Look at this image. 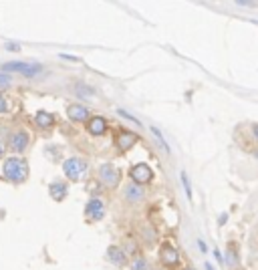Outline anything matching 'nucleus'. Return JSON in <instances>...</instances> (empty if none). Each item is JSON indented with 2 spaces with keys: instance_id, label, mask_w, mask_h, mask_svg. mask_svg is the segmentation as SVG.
<instances>
[{
  "instance_id": "6",
  "label": "nucleus",
  "mask_w": 258,
  "mask_h": 270,
  "mask_svg": "<svg viewBox=\"0 0 258 270\" xmlns=\"http://www.w3.org/2000/svg\"><path fill=\"white\" fill-rule=\"evenodd\" d=\"M152 178H154V174H152V170H149L145 163H137L135 168L131 170V180H133V183L143 185V183H147V181H152Z\"/></svg>"
},
{
  "instance_id": "23",
  "label": "nucleus",
  "mask_w": 258,
  "mask_h": 270,
  "mask_svg": "<svg viewBox=\"0 0 258 270\" xmlns=\"http://www.w3.org/2000/svg\"><path fill=\"white\" fill-rule=\"evenodd\" d=\"M186 270H194V268H186Z\"/></svg>"
},
{
  "instance_id": "21",
  "label": "nucleus",
  "mask_w": 258,
  "mask_h": 270,
  "mask_svg": "<svg viewBox=\"0 0 258 270\" xmlns=\"http://www.w3.org/2000/svg\"><path fill=\"white\" fill-rule=\"evenodd\" d=\"M206 268H208V270H214V266H210V262H206Z\"/></svg>"
},
{
  "instance_id": "7",
  "label": "nucleus",
  "mask_w": 258,
  "mask_h": 270,
  "mask_svg": "<svg viewBox=\"0 0 258 270\" xmlns=\"http://www.w3.org/2000/svg\"><path fill=\"white\" fill-rule=\"evenodd\" d=\"M103 214H105L103 202H101V200H97V198H93V200L87 204V208H85V216H87V220H91V222L101 220V218H103Z\"/></svg>"
},
{
  "instance_id": "17",
  "label": "nucleus",
  "mask_w": 258,
  "mask_h": 270,
  "mask_svg": "<svg viewBox=\"0 0 258 270\" xmlns=\"http://www.w3.org/2000/svg\"><path fill=\"white\" fill-rule=\"evenodd\" d=\"M182 181H184V188H186L188 198H192V188H190V181H188V176H186V174H182Z\"/></svg>"
},
{
  "instance_id": "1",
  "label": "nucleus",
  "mask_w": 258,
  "mask_h": 270,
  "mask_svg": "<svg viewBox=\"0 0 258 270\" xmlns=\"http://www.w3.org/2000/svg\"><path fill=\"white\" fill-rule=\"evenodd\" d=\"M4 176L10 181H25L29 178V165L20 157H10L4 161Z\"/></svg>"
},
{
  "instance_id": "13",
  "label": "nucleus",
  "mask_w": 258,
  "mask_h": 270,
  "mask_svg": "<svg viewBox=\"0 0 258 270\" xmlns=\"http://www.w3.org/2000/svg\"><path fill=\"white\" fill-rule=\"evenodd\" d=\"M107 254H109V260H111V262H115L117 266L125 264V258H127V256H125V252L121 250L119 246H111L109 250H107Z\"/></svg>"
},
{
  "instance_id": "5",
  "label": "nucleus",
  "mask_w": 258,
  "mask_h": 270,
  "mask_svg": "<svg viewBox=\"0 0 258 270\" xmlns=\"http://www.w3.org/2000/svg\"><path fill=\"white\" fill-rule=\"evenodd\" d=\"M99 178L105 185H117L119 183V172L113 168V163H103L99 168Z\"/></svg>"
},
{
  "instance_id": "18",
  "label": "nucleus",
  "mask_w": 258,
  "mask_h": 270,
  "mask_svg": "<svg viewBox=\"0 0 258 270\" xmlns=\"http://www.w3.org/2000/svg\"><path fill=\"white\" fill-rule=\"evenodd\" d=\"M8 81H10V77H6V75H0V89L6 87V85H8Z\"/></svg>"
},
{
  "instance_id": "2",
  "label": "nucleus",
  "mask_w": 258,
  "mask_h": 270,
  "mask_svg": "<svg viewBox=\"0 0 258 270\" xmlns=\"http://www.w3.org/2000/svg\"><path fill=\"white\" fill-rule=\"evenodd\" d=\"M63 170H64V176L77 181L87 174V161H83L79 157H71V159H67L63 163Z\"/></svg>"
},
{
  "instance_id": "11",
  "label": "nucleus",
  "mask_w": 258,
  "mask_h": 270,
  "mask_svg": "<svg viewBox=\"0 0 258 270\" xmlns=\"http://www.w3.org/2000/svg\"><path fill=\"white\" fill-rule=\"evenodd\" d=\"M27 145H29V135H27L25 131L12 133V137H10V148H12L14 151H25Z\"/></svg>"
},
{
  "instance_id": "10",
  "label": "nucleus",
  "mask_w": 258,
  "mask_h": 270,
  "mask_svg": "<svg viewBox=\"0 0 258 270\" xmlns=\"http://www.w3.org/2000/svg\"><path fill=\"white\" fill-rule=\"evenodd\" d=\"M87 131L91 135H103L107 131V121L103 117H91V119H87Z\"/></svg>"
},
{
  "instance_id": "15",
  "label": "nucleus",
  "mask_w": 258,
  "mask_h": 270,
  "mask_svg": "<svg viewBox=\"0 0 258 270\" xmlns=\"http://www.w3.org/2000/svg\"><path fill=\"white\" fill-rule=\"evenodd\" d=\"M141 185L139 183H131V185H127L125 188V196H127V200H131V202H137V200H141Z\"/></svg>"
},
{
  "instance_id": "8",
  "label": "nucleus",
  "mask_w": 258,
  "mask_h": 270,
  "mask_svg": "<svg viewBox=\"0 0 258 270\" xmlns=\"http://www.w3.org/2000/svg\"><path fill=\"white\" fill-rule=\"evenodd\" d=\"M67 115L71 121H87L89 119V109L83 107L81 103H73V105H69L67 109Z\"/></svg>"
},
{
  "instance_id": "14",
  "label": "nucleus",
  "mask_w": 258,
  "mask_h": 270,
  "mask_svg": "<svg viewBox=\"0 0 258 270\" xmlns=\"http://www.w3.org/2000/svg\"><path fill=\"white\" fill-rule=\"evenodd\" d=\"M49 194L53 196V200L61 202L64 196H67V185H64V183H51L49 185Z\"/></svg>"
},
{
  "instance_id": "4",
  "label": "nucleus",
  "mask_w": 258,
  "mask_h": 270,
  "mask_svg": "<svg viewBox=\"0 0 258 270\" xmlns=\"http://www.w3.org/2000/svg\"><path fill=\"white\" fill-rule=\"evenodd\" d=\"M2 71H14V73H23L27 77H34L38 73H42L40 65H27V63H6L2 67Z\"/></svg>"
},
{
  "instance_id": "16",
  "label": "nucleus",
  "mask_w": 258,
  "mask_h": 270,
  "mask_svg": "<svg viewBox=\"0 0 258 270\" xmlns=\"http://www.w3.org/2000/svg\"><path fill=\"white\" fill-rule=\"evenodd\" d=\"M131 270H149V264H147V260L145 258H135L133 262H131Z\"/></svg>"
},
{
  "instance_id": "19",
  "label": "nucleus",
  "mask_w": 258,
  "mask_h": 270,
  "mask_svg": "<svg viewBox=\"0 0 258 270\" xmlns=\"http://www.w3.org/2000/svg\"><path fill=\"white\" fill-rule=\"evenodd\" d=\"M8 109V105H6V101H4V97L0 95V113H4Z\"/></svg>"
},
{
  "instance_id": "3",
  "label": "nucleus",
  "mask_w": 258,
  "mask_h": 270,
  "mask_svg": "<svg viewBox=\"0 0 258 270\" xmlns=\"http://www.w3.org/2000/svg\"><path fill=\"white\" fill-rule=\"evenodd\" d=\"M160 260L161 264H165L167 268H174L180 264V252H178V248H174L171 244H161L160 248Z\"/></svg>"
},
{
  "instance_id": "20",
  "label": "nucleus",
  "mask_w": 258,
  "mask_h": 270,
  "mask_svg": "<svg viewBox=\"0 0 258 270\" xmlns=\"http://www.w3.org/2000/svg\"><path fill=\"white\" fill-rule=\"evenodd\" d=\"M6 49H8V51H20V45H18V43H8Z\"/></svg>"
},
{
  "instance_id": "22",
  "label": "nucleus",
  "mask_w": 258,
  "mask_h": 270,
  "mask_svg": "<svg viewBox=\"0 0 258 270\" xmlns=\"http://www.w3.org/2000/svg\"><path fill=\"white\" fill-rule=\"evenodd\" d=\"M4 153V148H2V143H0V155H2Z\"/></svg>"
},
{
  "instance_id": "9",
  "label": "nucleus",
  "mask_w": 258,
  "mask_h": 270,
  "mask_svg": "<svg viewBox=\"0 0 258 270\" xmlns=\"http://www.w3.org/2000/svg\"><path fill=\"white\" fill-rule=\"evenodd\" d=\"M137 141V137H135V133H131V131H125V129H121V131H117V137H115V143L119 145V150L121 151H125V150H129L131 145Z\"/></svg>"
},
{
  "instance_id": "12",
  "label": "nucleus",
  "mask_w": 258,
  "mask_h": 270,
  "mask_svg": "<svg viewBox=\"0 0 258 270\" xmlns=\"http://www.w3.org/2000/svg\"><path fill=\"white\" fill-rule=\"evenodd\" d=\"M53 115L51 113H47V111H38L36 115H34V123L40 127V129H49L51 125H53Z\"/></svg>"
}]
</instances>
